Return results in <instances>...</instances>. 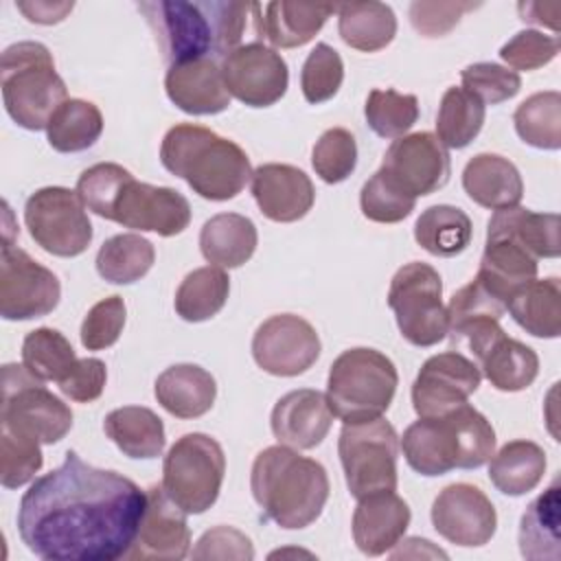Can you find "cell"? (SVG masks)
<instances>
[{
	"mask_svg": "<svg viewBox=\"0 0 561 561\" xmlns=\"http://www.w3.org/2000/svg\"><path fill=\"white\" fill-rule=\"evenodd\" d=\"M105 379H107V370L101 359L81 357L77 359L75 368L57 386L68 399L77 403H90L101 397L105 388Z\"/></svg>",
	"mask_w": 561,
	"mask_h": 561,
	"instance_id": "9f6ffc18",
	"label": "cell"
},
{
	"mask_svg": "<svg viewBox=\"0 0 561 561\" xmlns=\"http://www.w3.org/2000/svg\"><path fill=\"white\" fill-rule=\"evenodd\" d=\"M224 473L221 445L208 434L191 432L180 436L164 456L162 486L186 515H199L217 502Z\"/></svg>",
	"mask_w": 561,
	"mask_h": 561,
	"instance_id": "9c48e42d",
	"label": "cell"
},
{
	"mask_svg": "<svg viewBox=\"0 0 561 561\" xmlns=\"http://www.w3.org/2000/svg\"><path fill=\"white\" fill-rule=\"evenodd\" d=\"M344 81V64L340 53L320 42L307 55L300 72V88L309 103H324L333 99Z\"/></svg>",
	"mask_w": 561,
	"mask_h": 561,
	"instance_id": "681fc988",
	"label": "cell"
},
{
	"mask_svg": "<svg viewBox=\"0 0 561 561\" xmlns=\"http://www.w3.org/2000/svg\"><path fill=\"white\" fill-rule=\"evenodd\" d=\"M193 559H221V561H250L254 546L250 537L232 526H215L206 530L193 548Z\"/></svg>",
	"mask_w": 561,
	"mask_h": 561,
	"instance_id": "db71d44e",
	"label": "cell"
},
{
	"mask_svg": "<svg viewBox=\"0 0 561 561\" xmlns=\"http://www.w3.org/2000/svg\"><path fill=\"white\" fill-rule=\"evenodd\" d=\"M153 392L169 414L197 419L213 408L217 383L215 377L197 364H175L158 375Z\"/></svg>",
	"mask_w": 561,
	"mask_h": 561,
	"instance_id": "83f0119b",
	"label": "cell"
},
{
	"mask_svg": "<svg viewBox=\"0 0 561 561\" xmlns=\"http://www.w3.org/2000/svg\"><path fill=\"white\" fill-rule=\"evenodd\" d=\"M147 508V493L129 478L66 451L20 500L18 533L44 561L125 559Z\"/></svg>",
	"mask_w": 561,
	"mask_h": 561,
	"instance_id": "6da1fadb",
	"label": "cell"
},
{
	"mask_svg": "<svg viewBox=\"0 0 561 561\" xmlns=\"http://www.w3.org/2000/svg\"><path fill=\"white\" fill-rule=\"evenodd\" d=\"M353 513V541L368 554L379 557L394 548L410 526V506L394 491H379L357 500Z\"/></svg>",
	"mask_w": 561,
	"mask_h": 561,
	"instance_id": "d4e9b609",
	"label": "cell"
},
{
	"mask_svg": "<svg viewBox=\"0 0 561 561\" xmlns=\"http://www.w3.org/2000/svg\"><path fill=\"white\" fill-rule=\"evenodd\" d=\"M559 53V39L535 28L515 33L502 48L500 57L515 70H537L550 64Z\"/></svg>",
	"mask_w": 561,
	"mask_h": 561,
	"instance_id": "f5cc1de1",
	"label": "cell"
},
{
	"mask_svg": "<svg viewBox=\"0 0 561 561\" xmlns=\"http://www.w3.org/2000/svg\"><path fill=\"white\" fill-rule=\"evenodd\" d=\"M480 368L456 351L438 353L425 359L414 383H412V405L419 416H440L467 399L480 386Z\"/></svg>",
	"mask_w": 561,
	"mask_h": 561,
	"instance_id": "ffe728a7",
	"label": "cell"
},
{
	"mask_svg": "<svg viewBox=\"0 0 561 561\" xmlns=\"http://www.w3.org/2000/svg\"><path fill=\"white\" fill-rule=\"evenodd\" d=\"M364 116L368 127L381 138H401L419 118V99L392 88L370 90Z\"/></svg>",
	"mask_w": 561,
	"mask_h": 561,
	"instance_id": "ee69618b",
	"label": "cell"
},
{
	"mask_svg": "<svg viewBox=\"0 0 561 561\" xmlns=\"http://www.w3.org/2000/svg\"><path fill=\"white\" fill-rule=\"evenodd\" d=\"M416 197L403 193L381 169L364 182L359 193V206L366 219L377 224L403 221L414 210Z\"/></svg>",
	"mask_w": 561,
	"mask_h": 561,
	"instance_id": "c3c4849f",
	"label": "cell"
},
{
	"mask_svg": "<svg viewBox=\"0 0 561 561\" xmlns=\"http://www.w3.org/2000/svg\"><path fill=\"white\" fill-rule=\"evenodd\" d=\"M77 195L99 217L160 237L180 234L191 224L188 199L169 186L138 182L125 167L99 162L77 180Z\"/></svg>",
	"mask_w": 561,
	"mask_h": 561,
	"instance_id": "3957f363",
	"label": "cell"
},
{
	"mask_svg": "<svg viewBox=\"0 0 561 561\" xmlns=\"http://www.w3.org/2000/svg\"><path fill=\"white\" fill-rule=\"evenodd\" d=\"M221 72L230 96L248 107H270L289 85V70L276 48L263 42L237 46L221 59Z\"/></svg>",
	"mask_w": 561,
	"mask_h": 561,
	"instance_id": "e0dca14e",
	"label": "cell"
},
{
	"mask_svg": "<svg viewBox=\"0 0 561 561\" xmlns=\"http://www.w3.org/2000/svg\"><path fill=\"white\" fill-rule=\"evenodd\" d=\"M462 188L478 206L491 210L517 206L524 195L517 167L497 153L473 156L462 171Z\"/></svg>",
	"mask_w": 561,
	"mask_h": 561,
	"instance_id": "4316f807",
	"label": "cell"
},
{
	"mask_svg": "<svg viewBox=\"0 0 561 561\" xmlns=\"http://www.w3.org/2000/svg\"><path fill=\"white\" fill-rule=\"evenodd\" d=\"M320 337L311 322L294 313L270 316L252 337V357L259 368L276 377H296L320 357Z\"/></svg>",
	"mask_w": 561,
	"mask_h": 561,
	"instance_id": "2e32d148",
	"label": "cell"
},
{
	"mask_svg": "<svg viewBox=\"0 0 561 561\" xmlns=\"http://www.w3.org/2000/svg\"><path fill=\"white\" fill-rule=\"evenodd\" d=\"M164 90L173 105L193 116L219 114L230 105L221 66L215 59H191L169 66Z\"/></svg>",
	"mask_w": 561,
	"mask_h": 561,
	"instance_id": "cb8c5ba5",
	"label": "cell"
},
{
	"mask_svg": "<svg viewBox=\"0 0 561 561\" xmlns=\"http://www.w3.org/2000/svg\"><path fill=\"white\" fill-rule=\"evenodd\" d=\"M473 237V226L469 215L449 204L430 206L421 213V217L414 224V239L416 243L434 254V256H456L467 250Z\"/></svg>",
	"mask_w": 561,
	"mask_h": 561,
	"instance_id": "8d00e7d4",
	"label": "cell"
},
{
	"mask_svg": "<svg viewBox=\"0 0 561 561\" xmlns=\"http://www.w3.org/2000/svg\"><path fill=\"white\" fill-rule=\"evenodd\" d=\"M191 550L186 513L167 495L162 484L147 491V508L138 535L125 559H167L180 561Z\"/></svg>",
	"mask_w": 561,
	"mask_h": 561,
	"instance_id": "44dd1931",
	"label": "cell"
},
{
	"mask_svg": "<svg viewBox=\"0 0 561 561\" xmlns=\"http://www.w3.org/2000/svg\"><path fill=\"white\" fill-rule=\"evenodd\" d=\"M103 430L129 458H158L167 443L162 419L142 405H123L112 410L103 421Z\"/></svg>",
	"mask_w": 561,
	"mask_h": 561,
	"instance_id": "836d02e7",
	"label": "cell"
},
{
	"mask_svg": "<svg viewBox=\"0 0 561 561\" xmlns=\"http://www.w3.org/2000/svg\"><path fill=\"white\" fill-rule=\"evenodd\" d=\"M486 234L508 237L535 259H557L561 252L557 213H535L522 206L502 208L489 219Z\"/></svg>",
	"mask_w": 561,
	"mask_h": 561,
	"instance_id": "4dcf8cb0",
	"label": "cell"
},
{
	"mask_svg": "<svg viewBox=\"0 0 561 561\" xmlns=\"http://www.w3.org/2000/svg\"><path fill=\"white\" fill-rule=\"evenodd\" d=\"M125 300L121 296H110L92 305L81 324V344L88 351H103L118 342L125 327Z\"/></svg>",
	"mask_w": 561,
	"mask_h": 561,
	"instance_id": "816d5d0a",
	"label": "cell"
},
{
	"mask_svg": "<svg viewBox=\"0 0 561 561\" xmlns=\"http://www.w3.org/2000/svg\"><path fill=\"white\" fill-rule=\"evenodd\" d=\"M311 164L316 175L327 184L344 182L357 164L355 136L344 127L327 129L313 145Z\"/></svg>",
	"mask_w": 561,
	"mask_h": 561,
	"instance_id": "7dc6e473",
	"label": "cell"
},
{
	"mask_svg": "<svg viewBox=\"0 0 561 561\" xmlns=\"http://www.w3.org/2000/svg\"><path fill=\"white\" fill-rule=\"evenodd\" d=\"M252 195L259 210L278 224L302 219L316 199L309 175L280 162H267L252 171Z\"/></svg>",
	"mask_w": 561,
	"mask_h": 561,
	"instance_id": "7402d4cb",
	"label": "cell"
},
{
	"mask_svg": "<svg viewBox=\"0 0 561 561\" xmlns=\"http://www.w3.org/2000/svg\"><path fill=\"white\" fill-rule=\"evenodd\" d=\"M250 489L265 517L287 530L313 524L329 500L327 469L287 445L265 447L252 465Z\"/></svg>",
	"mask_w": 561,
	"mask_h": 561,
	"instance_id": "277c9868",
	"label": "cell"
},
{
	"mask_svg": "<svg viewBox=\"0 0 561 561\" xmlns=\"http://www.w3.org/2000/svg\"><path fill=\"white\" fill-rule=\"evenodd\" d=\"M169 66L191 59H224L243 39L256 2L145 0L136 4Z\"/></svg>",
	"mask_w": 561,
	"mask_h": 561,
	"instance_id": "7a4b0ae2",
	"label": "cell"
},
{
	"mask_svg": "<svg viewBox=\"0 0 561 561\" xmlns=\"http://www.w3.org/2000/svg\"><path fill=\"white\" fill-rule=\"evenodd\" d=\"M103 131L101 110L83 99H68L59 105L46 127L48 145L59 153L90 149Z\"/></svg>",
	"mask_w": 561,
	"mask_h": 561,
	"instance_id": "f35d334b",
	"label": "cell"
},
{
	"mask_svg": "<svg viewBox=\"0 0 561 561\" xmlns=\"http://www.w3.org/2000/svg\"><path fill=\"white\" fill-rule=\"evenodd\" d=\"M403 193L412 197L432 195L443 188L451 173L447 147L432 131L397 138L379 167Z\"/></svg>",
	"mask_w": 561,
	"mask_h": 561,
	"instance_id": "ac0fdd59",
	"label": "cell"
},
{
	"mask_svg": "<svg viewBox=\"0 0 561 561\" xmlns=\"http://www.w3.org/2000/svg\"><path fill=\"white\" fill-rule=\"evenodd\" d=\"M465 342L480 362V370L493 388L502 392H519L528 388L539 373L537 353L519 340H513L500 327V320H482L454 337Z\"/></svg>",
	"mask_w": 561,
	"mask_h": 561,
	"instance_id": "9a60e30c",
	"label": "cell"
},
{
	"mask_svg": "<svg viewBox=\"0 0 561 561\" xmlns=\"http://www.w3.org/2000/svg\"><path fill=\"white\" fill-rule=\"evenodd\" d=\"M405 462L421 476H445L451 469H478L495 451V430L469 403L440 416H419L401 438Z\"/></svg>",
	"mask_w": 561,
	"mask_h": 561,
	"instance_id": "8992f818",
	"label": "cell"
},
{
	"mask_svg": "<svg viewBox=\"0 0 561 561\" xmlns=\"http://www.w3.org/2000/svg\"><path fill=\"white\" fill-rule=\"evenodd\" d=\"M561 486L559 478L535 497L519 522V552L530 561H557L561 557L559 539Z\"/></svg>",
	"mask_w": 561,
	"mask_h": 561,
	"instance_id": "d6a6232c",
	"label": "cell"
},
{
	"mask_svg": "<svg viewBox=\"0 0 561 561\" xmlns=\"http://www.w3.org/2000/svg\"><path fill=\"white\" fill-rule=\"evenodd\" d=\"M432 526L449 543L476 548L491 541L497 528L493 502L473 484L456 482L445 486L432 504Z\"/></svg>",
	"mask_w": 561,
	"mask_h": 561,
	"instance_id": "d6986e66",
	"label": "cell"
},
{
	"mask_svg": "<svg viewBox=\"0 0 561 561\" xmlns=\"http://www.w3.org/2000/svg\"><path fill=\"white\" fill-rule=\"evenodd\" d=\"M517 136L537 149L561 147V94L557 90L535 92L513 114Z\"/></svg>",
	"mask_w": 561,
	"mask_h": 561,
	"instance_id": "b9f144b4",
	"label": "cell"
},
{
	"mask_svg": "<svg viewBox=\"0 0 561 561\" xmlns=\"http://www.w3.org/2000/svg\"><path fill=\"white\" fill-rule=\"evenodd\" d=\"M460 79L467 92L478 96L482 103L491 105L513 99L522 88V79L515 70L491 61H478L467 66L460 72Z\"/></svg>",
	"mask_w": 561,
	"mask_h": 561,
	"instance_id": "f907efd6",
	"label": "cell"
},
{
	"mask_svg": "<svg viewBox=\"0 0 561 561\" xmlns=\"http://www.w3.org/2000/svg\"><path fill=\"white\" fill-rule=\"evenodd\" d=\"M506 311L535 337H559L561 333V280L557 276L533 278L508 300Z\"/></svg>",
	"mask_w": 561,
	"mask_h": 561,
	"instance_id": "1f68e13d",
	"label": "cell"
},
{
	"mask_svg": "<svg viewBox=\"0 0 561 561\" xmlns=\"http://www.w3.org/2000/svg\"><path fill=\"white\" fill-rule=\"evenodd\" d=\"M445 309H447V333H451V340H454L476 322L500 320L506 313V302L500 300L495 294H491L478 278H473L451 296Z\"/></svg>",
	"mask_w": 561,
	"mask_h": 561,
	"instance_id": "f6af8a7d",
	"label": "cell"
},
{
	"mask_svg": "<svg viewBox=\"0 0 561 561\" xmlns=\"http://www.w3.org/2000/svg\"><path fill=\"white\" fill-rule=\"evenodd\" d=\"M440 274L421 261L397 270L388 289V307L394 311L401 335L414 346H434L447 335V309L440 300Z\"/></svg>",
	"mask_w": 561,
	"mask_h": 561,
	"instance_id": "7c38bea8",
	"label": "cell"
},
{
	"mask_svg": "<svg viewBox=\"0 0 561 561\" xmlns=\"http://www.w3.org/2000/svg\"><path fill=\"white\" fill-rule=\"evenodd\" d=\"M0 88L7 114L20 127L39 131L68 101L64 79L55 70L50 50L39 42H18L0 57Z\"/></svg>",
	"mask_w": 561,
	"mask_h": 561,
	"instance_id": "52a82bcc",
	"label": "cell"
},
{
	"mask_svg": "<svg viewBox=\"0 0 561 561\" xmlns=\"http://www.w3.org/2000/svg\"><path fill=\"white\" fill-rule=\"evenodd\" d=\"M399 375L390 357L375 348L357 346L340 353L327 381V403L342 423L381 416L397 392Z\"/></svg>",
	"mask_w": 561,
	"mask_h": 561,
	"instance_id": "ba28073f",
	"label": "cell"
},
{
	"mask_svg": "<svg viewBox=\"0 0 561 561\" xmlns=\"http://www.w3.org/2000/svg\"><path fill=\"white\" fill-rule=\"evenodd\" d=\"M230 294V278L221 267L206 265L188 272L175 291V311L186 322L217 316Z\"/></svg>",
	"mask_w": 561,
	"mask_h": 561,
	"instance_id": "ab89813d",
	"label": "cell"
},
{
	"mask_svg": "<svg viewBox=\"0 0 561 561\" xmlns=\"http://www.w3.org/2000/svg\"><path fill=\"white\" fill-rule=\"evenodd\" d=\"M259 243L256 226L239 213H219L210 217L199 232V250L208 263L221 270L241 267L252 259Z\"/></svg>",
	"mask_w": 561,
	"mask_h": 561,
	"instance_id": "f546056e",
	"label": "cell"
},
{
	"mask_svg": "<svg viewBox=\"0 0 561 561\" xmlns=\"http://www.w3.org/2000/svg\"><path fill=\"white\" fill-rule=\"evenodd\" d=\"M476 7L473 2H412L410 22L425 37H443L460 22L465 11Z\"/></svg>",
	"mask_w": 561,
	"mask_h": 561,
	"instance_id": "11a10c76",
	"label": "cell"
},
{
	"mask_svg": "<svg viewBox=\"0 0 561 561\" xmlns=\"http://www.w3.org/2000/svg\"><path fill=\"white\" fill-rule=\"evenodd\" d=\"M484 103L467 92L465 88H447L438 116H436V138L449 149L467 147L484 125Z\"/></svg>",
	"mask_w": 561,
	"mask_h": 561,
	"instance_id": "60d3db41",
	"label": "cell"
},
{
	"mask_svg": "<svg viewBox=\"0 0 561 561\" xmlns=\"http://www.w3.org/2000/svg\"><path fill=\"white\" fill-rule=\"evenodd\" d=\"M476 278L506 302L519 287L537 278V259L508 237L486 234Z\"/></svg>",
	"mask_w": 561,
	"mask_h": 561,
	"instance_id": "f1b7e54d",
	"label": "cell"
},
{
	"mask_svg": "<svg viewBox=\"0 0 561 561\" xmlns=\"http://www.w3.org/2000/svg\"><path fill=\"white\" fill-rule=\"evenodd\" d=\"M24 224L33 241L55 256H79L92 241L85 204L66 186H44L24 204Z\"/></svg>",
	"mask_w": 561,
	"mask_h": 561,
	"instance_id": "4fadbf2b",
	"label": "cell"
},
{
	"mask_svg": "<svg viewBox=\"0 0 561 561\" xmlns=\"http://www.w3.org/2000/svg\"><path fill=\"white\" fill-rule=\"evenodd\" d=\"M39 445L28 434L0 427V482L4 489L24 486L35 478L44 462Z\"/></svg>",
	"mask_w": 561,
	"mask_h": 561,
	"instance_id": "bcb514c9",
	"label": "cell"
},
{
	"mask_svg": "<svg viewBox=\"0 0 561 561\" xmlns=\"http://www.w3.org/2000/svg\"><path fill=\"white\" fill-rule=\"evenodd\" d=\"M59 278L22 248L4 241L0 252V316L4 320L42 318L59 305Z\"/></svg>",
	"mask_w": 561,
	"mask_h": 561,
	"instance_id": "5bb4252c",
	"label": "cell"
},
{
	"mask_svg": "<svg viewBox=\"0 0 561 561\" xmlns=\"http://www.w3.org/2000/svg\"><path fill=\"white\" fill-rule=\"evenodd\" d=\"M160 162L210 202L237 197L252 180L250 158L234 140L193 123H180L164 134Z\"/></svg>",
	"mask_w": 561,
	"mask_h": 561,
	"instance_id": "5b68a950",
	"label": "cell"
},
{
	"mask_svg": "<svg viewBox=\"0 0 561 561\" xmlns=\"http://www.w3.org/2000/svg\"><path fill=\"white\" fill-rule=\"evenodd\" d=\"M153 243L140 234L123 232L110 237L96 254V272L114 285H131L140 280L153 265Z\"/></svg>",
	"mask_w": 561,
	"mask_h": 561,
	"instance_id": "74e56055",
	"label": "cell"
},
{
	"mask_svg": "<svg viewBox=\"0 0 561 561\" xmlns=\"http://www.w3.org/2000/svg\"><path fill=\"white\" fill-rule=\"evenodd\" d=\"M546 473V451L533 440H511L489 462V480L504 495L533 491Z\"/></svg>",
	"mask_w": 561,
	"mask_h": 561,
	"instance_id": "d590c367",
	"label": "cell"
},
{
	"mask_svg": "<svg viewBox=\"0 0 561 561\" xmlns=\"http://www.w3.org/2000/svg\"><path fill=\"white\" fill-rule=\"evenodd\" d=\"M72 344L50 327L31 331L22 342V364L42 381H61L77 364Z\"/></svg>",
	"mask_w": 561,
	"mask_h": 561,
	"instance_id": "7bdbcfd3",
	"label": "cell"
},
{
	"mask_svg": "<svg viewBox=\"0 0 561 561\" xmlns=\"http://www.w3.org/2000/svg\"><path fill=\"white\" fill-rule=\"evenodd\" d=\"M337 11L333 4H309L276 0L261 7L256 18V35L267 39L274 48L305 46L316 37L324 22Z\"/></svg>",
	"mask_w": 561,
	"mask_h": 561,
	"instance_id": "484cf974",
	"label": "cell"
},
{
	"mask_svg": "<svg viewBox=\"0 0 561 561\" xmlns=\"http://www.w3.org/2000/svg\"><path fill=\"white\" fill-rule=\"evenodd\" d=\"M15 7L26 15V20L37 24H57L75 7V2H15Z\"/></svg>",
	"mask_w": 561,
	"mask_h": 561,
	"instance_id": "6f0895ef",
	"label": "cell"
},
{
	"mask_svg": "<svg viewBox=\"0 0 561 561\" xmlns=\"http://www.w3.org/2000/svg\"><path fill=\"white\" fill-rule=\"evenodd\" d=\"M0 427L28 434L42 445H53L70 432L72 410L24 364H4Z\"/></svg>",
	"mask_w": 561,
	"mask_h": 561,
	"instance_id": "8fae6325",
	"label": "cell"
},
{
	"mask_svg": "<svg viewBox=\"0 0 561 561\" xmlns=\"http://www.w3.org/2000/svg\"><path fill=\"white\" fill-rule=\"evenodd\" d=\"M337 31L346 46L375 53L394 39L397 18L388 4L377 0L346 2L337 7Z\"/></svg>",
	"mask_w": 561,
	"mask_h": 561,
	"instance_id": "e575fe53",
	"label": "cell"
},
{
	"mask_svg": "<svg viewBox=\"0 0 561 561\" xmlns=\"http://www.w3.org/2000/svg\"><path fill=\"white\" fill-rule=\"evenodd\" d=\"M346 486L355 500L397 491L399 436L383 416L344 423L337 440Z\"/></svg>",
	"mask_w": 561,
	"mask_h": 561,
	"instance_id": "30bf717a",
	"label": "cell"
},
{
	"mask_svg": "<svg viewBox=\"0 0 561 561\" xmlns=\"http://www.w3.org/2000/svg\"><path fill=\"white\" fill-rule=\"evenodd\" d=\"M270 423L272 434L280 445L291 449H313L327 438L333 425V412L327 403V394L300 388L276 401Z\"/></svg>",
	"mask_w": 561,
	"mask_h": 561,
	"instance_id": "603a6c76",
	"label": "cell"
}]
</instances>
